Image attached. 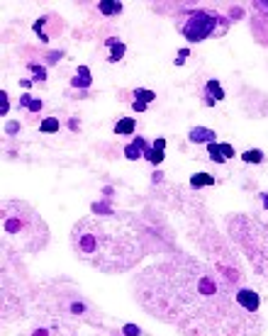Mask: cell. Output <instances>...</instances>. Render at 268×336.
Segmentation results:
<instances>
[{
	"label": "cell",
	"instance_id": "1",
	"mask_svg": "<svg viewBox=\"0 0 268 336\" xmlns=\"http://www.w3.org/2000/svg\"><path fill=\"white\" fill-rule=\"evenodd\" d=\"M239 278L190 256L144 268L134 280V300L151 317L183 336H256L261 317L237 302Z\"/></svg>",
	"mask_w": 268,
	"mask_h": 336
},
{
	"label": "cell",
	"instance_id": "7",
	"mask_svg": "<svg viewBox=\"0 0 268 336\" xmlns=\"http://www.w3.org/2000/svg\"><path fill=\"white\" fill-rule=\"evenodd\" d=\"M188 137H190L193 144H215L217 142V134L212 129H207V127H193Z\"/></svg>",
	"mask_w": 268,
	"mask_h": 336
},
{
	"label": "cell",
	"instance_id": "18",
	"mask_svg": "<svg viewBox=\"0 0 268 336\" xmlns=\"http://www.w3.org/2000/svg\"><path fill=\"white\" fill-rule=\"evenodd\" d=\"M266 156H264V151H259V149H251V151H244L242 154V161H247V164H261Z\"/></svg>",
	"mask_w": 268,
	"mask_h": 336
},
{
	"label": "cell",
	"instance_id": "5",
	"mask_svg": "<svg viewBox=\"0 0 268 336\" xmlns=\"http://www.w3.org/2000/svg\"><path fill=\"white\" fill-rule=\"evenodd\" d=\"M215 22H217V17L210 15V12H193L188 17V22L183 24V37L188 42H193V44L203 42V39H207L215 32Z\"/></svg>",
	"mask_w": 268,
	"mask_h": 336
},
{
	"label": "cell",
	"instance_id": "21",
	"mask_svg": "<svg viewBox=\"0 0 268 336\" xmlns=\"http://www.w3.org/2000/svg\"><path fill=\"white\" fill-rule=\"evenodd\" d=\"M122 334L124 336H139L142 334V329H139L137 324H124V327H122Z\"/></svg>",
	"mask_w": 268,
	"mask_h": 336
},
{
	"label": "cell",
	"instance_id": "8",
	"mask_svg": "<svg viewBox=\"0 0 268 336\" xmlns=\"http://www.w3.org/2000/svg\"><path fill=\"white\" fill-rule=\"evenodd\" d=\"M164 149H166V139H156L154 147H146V149H144L146 161L154 164V166H159V164L164 161Z\"/></svg>",
	"mask_w": 268,
	"mask_h": 336
},
{
	"label": "cell",
	"instance_id": "6",
	"mask_svg": "<svg viewBox=\"0 0 268 336\" xmlns=\"http://www.w3.org/2000/svg\"><path fill=\"white\" fill-rule=\"evenodd\" d=\"M237 302H239V307H244L247 312L259 315L261 300H259V295H256L254 290H249V288H239V290H237Z\"/></svg>",
	"mask_w": 268,
	"mask_h": 336
},
{
	"label": "cell",
	"instance_id": "4",
	"mask_svg": "<svg viewBox=\"0 0 268 336\" xmlns=\"http://www.w3.org/2000/svg\"><path fill=\"white\" fill-rule=\"evenodd\" d=\"M229 234L234 241L244 249V253L254 261L256 273H268V229L261 227L259 222L234 214L229 217Z\"/></svg>",
	"mask_w": 268,
	"mask_h": 336
},
{
	"label": "cell",
	"instance_id": "11",
	"mask_svg": "<svg viewBox=\"0 0 268 336\" xmlns=\"http://www.w3.org/2000/svg\"><path fill=\"white\" fill-rule=\"evenodd\" d=\"M134 127H137L134 117H122V120H117V122H115V134H120V137L134 134Z\"/></svg>",
	"mask_w": 268,
	"mask_h": 336
},
{
	"label": "cell",
	"instance_id": "9",
	"mask_svg": "<svg viewBox=\"0 0 268 336\" xmlns=\"http://www.w3.org/2000/svg\"><path fill=\"white\" fill-rule=\"evenodd\" d=\"M144 149H146V139L134 137V142L124 147V156H127V161H139V156L144 154Z\"/></svg>",
	"mask_w": 268,
	"mask_h": 336
},
{
	"label": "cell",
	"instance_id": "25",
	"mask_svg": "<svg viewBox=\"0 0 268 336\" xmlns=\"http://www.w3.org/2000/svg\"><path fill=\"white\" fill-rule=\"evenodd\" d=\"M132 105H134V110H137V112H144V110H146V105H144V103H139V100H134Z\"/></svg>",
	"mask_w": 268,
	"mask_h": 336
},
{
	"label": "cell",
	"instance_id": "22",
	"mask_svg": "<svg viewBox=\"0 0 268 336\" xmlns=\"http://www.w3.org/2000/svg\"><path fill=\"white\" fill-rule=\"evenodd\" d=\"M220 149H222V156H225V161L234 159V147H232V144H220Z\"/></svg>",
	"mask_w": 268,
	"mask_h": 336
},
{
	"label": "cell",
	"instance_id": "14",
	"mask_svg": "<svg viewBox=\"0 0 268 336\" xmlns=\"http://www.w3.org/2000/svg\"><path fill=\"white\" fill-rule=\"evenodd\" d=\"M215 183V178L210 175V173H195V175H190V185L198 190V188H205V185H212Z\"/></svg>",
	"mask_w": 268,
	"mask_h": 336
},
{
	"label": "cell",
	"instance_id": "3",
	"mask_svg": "<svg viewBox=\"0 0 268 336\" xmlns=\"http://www.w3.org/2000/svg\"><path fill=\"white\" fill-rule=\"evenodd\" d=\"M49 244V227L41 214L22 202L5 200L2 202V246L15 253H37Z\"/></svg>",
	"mask_w": 268,
	"mask_h": 336
},
{
	"label": "cell",
	"instance_id": "23",
	"mask_svg": "<svg viewBox=\"0 0 268 336\" xmlns=\"http://www.w3.org/2000/svg\"><path fill=\"white\" fill-rule=\"evenodd\" d=\"M29 71H32V73H34L37 78H41V81L46 78V71H44L41 66H34V63H29Z\"/></svg>",
	"mask_w": 268,
	"mask_h": 336
},
{
	"label": "cell",
	"instance_id": "15",
	"mask_svg": "<svg viewBox=\"0 0 268 336\" xmlns=\"http://www.w3.org/2000/svg\"><path fill=\"white\" fill-rule=\"evenodd\" d=\"M98 10H100L103 15H117V12L122 10V2H110V0H103V2H98Z\"/></svg>",
	"mask_w": 268,
	"mask_h": 336
},
{
	"label": "cell",
	"instance_id": "19",
	"mask_svg": "<svg viewBox=\"0 0 268 336\" xmlns=\"http://www.w3.org/2000/svg\"><path fill=\"white\" fill-rule=\"evenodd\" d=\"M20 105L27 107V110H32V112H39V110H41V100H34V98H29V95H22V98H20Z\"/></svg>",
	"mask_w": 268,
	"mask_h": 336
},
{
	"label": "cell",
	"instance_id": "27",
	"mask_svg": "<svg viewBox=\"0 0 268 336\" xmlns=\"http://www.w3.org/2000/svg\"><path fill=\"white\" fill-rule=\"evenodd\" d=\"M261 200H264V207L268 210V195H266V192H261Z\"/></svg>",
	"mask_w": 268,
	"mask_h": 336
},
{
	"label": "cell",
	"instance_id": "26",
	"mask_svg": "<svg viewBox=\"0 0 268 336\" xmlns=\"http://www.w3.org/2000/svg\"><path fill=\"white\" fill-rule=\"evenodd\" d=\"M17 129H20V125H15V122L7 125V134H12V132H17Z\"/></svg>",
	"mask_w": 268,
	"mask_h": 336
},
{
	"label": "cell",
	"instance_id": "2",
	"mask_svg": "<svg viewBox=\"0 0 268 336\" xmlns=\"http://www.w3.org/2000/svg\"><path fill=\"white\" fill-rule=\"evenodd\" d=\"M73 253L100 273H124L154 251L151 231L129 212L83 217L71 229Z\"/></svg>",
	"mask_w": 268,
	"mask_h": 336
},
{
	"label": "cell",
	"instance_id": "10",
	"mask_svg": "<svg viewBox=\"0 0 268 336\" xmlns=\"http://www.w3.org/2000/svg\"><path fill=\"white\" fill-rule=\"evenodd\" d=\"M217 100H225V90L220 81H207V105H215Z\"/></svg>",
	"mask_w": 268,
	"mask_h": 336
},
{
	"label": "cell",
	"instance_id": "17",
	"mask_svg": "<svg viewBox=\"0 0 268 336\" xmlns=\"http://www.w3.org/2000/svg\"><path fill=\"white\" fill-rule=\"evenodd\" d=\"M39 132H44V134H54V132H59V120H56V117H46V120L39 125Z\"/></svg>",
	"mask_w": 268,
	"mask_h": 336
},
{
	"label": "cell",
	"instance_id": "13",
	"mask_svg": "<svg viewBox=\"0 0 268 336\" xmlns=\"http://www.w3.org/2000/svg\"><path fill=\"white\" fill-rule=\"evenodd\" d=\"M105 44H107V49H110V59H112V61H120V59L124 56V44H122L120 39H107Z\"/></svg>",
	"mask_w": 268,
	"mask_h": 336
},
{
	"label": "cell",
	"instance_id": "12",
	"mask_svg": "<svg viewBox=\"0 0 268 336\" xmlns=\"http://www.w3.org/2000/svg\"><path fill=\"white\" fill-rule=\"evenodd\" d=\"M90 83H93V78H90L88 66H78V76H73L71 85H73V88H88Z\"/></svg>",
	"mask_w": 268,
	"mask_h": 336
},
{
	"label": "cell",
	"instance_id": "28",
	"mask_svg": "<svg viewBox=\"0 0 268 336\" xmlns=\"http://www.w3.org/2000/svg\"><path fill=\"white\" fill-rule=\"evenodd\" d=\"M259 5H264V7H268V2H259Z\"/></svg>",
	"mask_w": 268,
	"mask_h": 336
},
{
	"label": "cell",
	"instance_id": "20",
	"mask_svg": "<svg viewBox=\"0 0 268 336\" xmlns=\"http://www.w3.org/2000/svg\"><path fill=\"white\" fill-rule=\"evenodd\" d=\"M207 151H210V159H212L215 164H227V161H225V156H222L220 142H215V144H207Z\"/></svg>",
	"mask_w": 268,
	"mask_h": 336
},
{
	"label": "cell",
	"instance_id": "16",
	"mask_svg": "<svg viewBox=\"0 0 268 336\" xmlns=\"http://www.w3.org/2000/svg\"><path fill=\"white\" fill-rule=\"evenodd\" d=\"M134 100H139V103H144V105H146V103H154V100H156V93H154V90L137 88V90H134Z\"/></svg>",
	"mask_w": 268,
	"mask_h": 336
},
{
	"label": "cell",
	"instance_id": "24",
	"mask_svg": "<svg viewBox=\"0 0 268 336\" xmlns=\"http://www.w3.org/2000/svg\"><path fill=\"white\" fill-rule=\"evenodd\" d=\"M0 100H2V105H0V115H7V107H10V103H7V93H5V90L0 93Z\"/></svg>",
	"mask_w": 268,
	"mask_h": 336
}]
</instances>
